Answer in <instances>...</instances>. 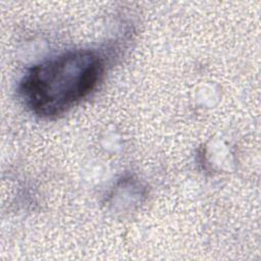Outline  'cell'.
Returning <instances> with one entry per match:
<instances>
[{"instance_id":"cell-1","label":"cell","mask_w":261,"mask_h":261,"mask_svg":"<svg viewBox=\"0 0 261 261\" xmlns=\"http://www.w3.org/2000/svg\"><path fill=\"white\" fill-rule=\"evenodd\" d=\"M103 73L104 62L96 52L69 51L30 68L19 91L32 112L55 117L91 94Z\"/></svg>"}]
</instances>
